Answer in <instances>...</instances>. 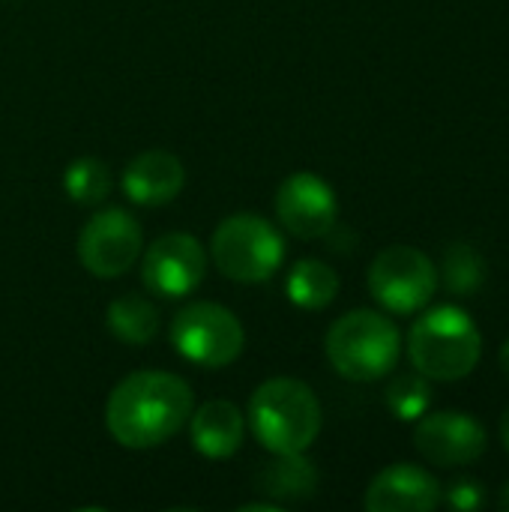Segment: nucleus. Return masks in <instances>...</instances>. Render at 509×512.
Segmentation results:
<instances>
[{
	"label": "nucleus",
	"instance_id": "f257e3e1",
	"mask_svg": "<svg viewBox=\"0 0 509 512\" xmlns=\"http://www.w3.org/2000/svg\"><path fill=\"white\" fill-rule=\"evenodd\" d=\"M195 399L180 375L144 369L126 375L108 396L105 426L120 447L150 450L171 441L192 417Z\"/></svg>",
	"mask_w": 509,
	"mask_h": 512
},
{
	"label": "nucleus",
	"instance_id": "f03ea898",
	"mask_svg": "<svg viewBox=\"0 0 509 512\" xmlns=\"http://www.w3.org/2000/svg\"><path fill=\"white\" fill-rule=\"evenodd\" d=\"M249 426L273 456L306 453L321 432V402L297 378H270L249 399Z\"/></svg>",
	"mask_w": 509,
	"mask_h": 512
},
{
	"label": "nucleus",
	"instance_id": "7ed1b4c3",
	"mask_svg": "<svg viewBox=\"0 0 509 512\" xmlns=\"http://www.w3.org/2000/svg\"><path fill=\"white\" fill-rule=\"evenodd\" d=\"M408 357L429 381H462L483 357V336L462 306H435L414 321Z\"/></svg>",
	"mask_w": 509,
	"mask_h": 512
},
{
	"label": "nucleus",
	"instance_id": "20e7f679",
	"mask_svg": "<svg viewBox=\"0 0 509 512\" xmlns=\"http://www.w3.org/2000/svg\"><path fill=\"white\" fill-rule=\"evenodd\" d=\"M324 351L342 378L369 384L396 369L402 354V333L387 315L354 309L330 327Z\"/></svg>",
	"mask_w": 509,
	"mask_h": 512
},
{
	"label": "nucleus",
	"instance_id": "39448f33",
	"mask_svg": "<svg viewBox=\"0 0 509 512\" xmlns=\"http://www.w3.org/2000/svg\"><path fill=\"white\" fill-rule=\"evenodd\" d=\"M210 258L222 276L255 285L267 282L285 261V240L282 234L255 213L228 216L210 240Z\"/></svg>",
	"mask_w": 509,
	"mask_h": 512
},
{
	"label": "nucleus",
	"instance_id": "423d86ee",
	"mask_svg": "<svg viewBox=\"0 0 509 512\" xmlns=\"http://www.w3.org/2000/svg\"><path fill=\"white\" fill-rule=\"evenodd\" d=\"M171 345L177 354L195 366L204 369H222L231 366L243 348H246V333L237 315L219 303H189L183 306L174 321H171Z\"/></svg>",
	"mask_w": 509,
	"mask_h": 512
},
{
	"label": "nucleus",
	"instance_id": "0eeeda50",
	"mask_svg": "<svg viewBox=\"0 0 509 512\" xmlns=\"http://www.w3.org/2000/svg\"><path fill=\"white\" fill-rule=\"evenodd\" d=\"M441 285V273L429 255L414 246H387L369 267L372 297L396 315H414L426 309Z\"/></svg>",
	"mask_w": 509,
	"mask_h": 512
},
{
	"label": "nucleus",
	"instance_id": "6e6552de",
	"mask_svg": "<svg viewBox=\"0 0 509 512\" xmlns=\"http://www.w3.org/2000/svg\"><path fill=\"white\" fill-rule=\"evenodd\" d=\"M141 246H144V234L138 219L120 207H108L90 216V222L81 228L78 258L90 276L117 279L138 261Z\"/></svg>",
	"mask_w": 509,
	"mask_h": 512
},
{
	"label": "nucleus",
	"instance_id": "1a4fd4ad",
	"mask_svg": "<svg viewBox=\"0 0 509 512\" xmlns=\"http://www.w3.org/2000/svg\"><path fill=\"white\" fill-rule=\"evenodd\" d=\"M414 447L426 462L438 468H462L486 453L489 435L486 426L471 414L438 411V414H423L417 420Z\"/></svg>",
	"mask_w": 509,
	"mask_h": 512
},
{
	"label": "nucleus",
	"instance_id": "9d476101",
	"mask_svg": "<svg viewBox=\"0 0 509 512\" xmlns=\"http://www.w3.org/2000/svg\"><path fill=\"white\" fill-rule=\"evenodd\" d=\"M207 273V252L192 234H165L150 243L141 261V279L156 297H186Z\"/></svg>",
	"mask_w": 509,
	"mask_h": 512
},
{
	"label": "nucleus",
	"instance_id": "9b49d317",
	"mask_svg": "<svg viewBox=\"0 0 509 512\" xmlns=\"http://www.w3.org/2000/svg\"><path fill=\"white\" fill-rule=\"evenodd\" d=\"M276 216L288 234L300 240H318L336 228L339 201L324 177L312 171H297L285 177L276 192Z\"/></svg>",
	"mask_w": 509,
	"mask_h": 512
},
{
	"label": "nucleus",
	"instance_id": "f8f14e48",
	"mask_svg": "<svg viewBox=\"0 0 509 512\" xmlns=\"http://www.w3.org/2000/svg\"><path fill=\"white\" fill-rule=\"evenodd\" d=\"M441 501V483L429 471L408 462L384 468L369 483L363 498L369 512H432L441 507Z\"/></svg>",
	"mask_w": 509,
	"mask_h": 512
},
{
	"label": "nucleus",
	"instance_id": "ddd939ff",
	"mask_svg": "<svg viewBox=\"0 0 509 512\" xmlns=\"http://www.w3.org/2000/svg\"><path fill=\"white\" fill-rule=\"evenodd\" d=\"M186 183L183 162L168 150H144L123 168V192L141 207L171 204Z\"/></svg>",
	"mask_w": 509,
	"mask_h": 512
},
{
	"label": "nucleus",
	"instance_id": "4468645a",
	"mask_svg": "<svg viewBox=\"0 0 509 512\" xmlns=\"http://www.w3.org/2000/svg\"><path fill=\"white\" fill-rule=\"evenodd\" d=\"M243 411L228 399H210L189 417L192 447L207 459H231L243 444Z\"/></svg>",
	"mask_w": 509,
	"mask_h": 512
},
{
	"label": "nucleus",
	"instance_id": "2eb2a0df",
	"mask_svg": "<svg viewBox=\"0 0 509 512\" xmlns=\"http://www.w3.org/2000/svg\"><path fill=\"white\" fill-rule=\"evenodd\" d=\"M255 483L267 498L297 504L318 492V468L303 453H276V459L258 471Z\"/></svg>",
	"mask_w": 509,
	"mask_h": 512
},
{
	"label": "nucleus",
	"instance_id": "dca6fc26",
	"mask_svg": "<svg viewBox=\"0 0 509 512\" xmlns=\"http://www.w3.org/2000/svg\"><path fill=\"white\" fill-rule=\"evenodd\" d=\"M285 291H288V300L294 306L318 312V309H327L336 300V294H339V273L330 264H324V261L303 258V261H297L288 270Z\"/></svg>",
	"mask_w": 509,
	"mask_h": 512
},
{
	"label": "nucleus",
	"instance_id": "f3484780",
	"mask_svg": "<svg viewBox=\"0 0 509 512\" xmlns=\"http://www.w3.org/2000/svg\"><path fill=\"white\" fill-rule=\"evenodd\" d=\"M108 330L126 345H147L159 333V312L141 294H123L108 306Z\"/></svg>",
	"mask_w": 509,
	"mask_h": 512
},
{
	"label": "nucleus",
	"instance_id": "a211bd4d",
	"mask_svg": "<svg viewBox=\"0 0 509 512\" xmlns=\"http://www.w3.org/2000/svg\"><path fill=\"white\" fill-rule=\"evenodd\" d=\"M384 402L390 408V414L402 423H417L423 414H429L432 408V387L429 378L420 372H405L399 378L390 381Z\"/></svg>",
	"mask_w": 509,
	"mask_h": 512
},
{
	"label": "nucleus",
	"instance_id": "6ab92c4d",
	"mask_svg": "<svg viewBox=\"0 0 509 512\" xmlns=\"http://www.w3.org/2000/svg\"><path fill=\"white\" fill-rule=\"evenodd\" d=\"M63 189L75 204H99L111 192V171L96 156H81L66 168Z\"/></svg>",
	"mask_w": 509,
	"mask_h": 512
},
{
	"label": "nucleus",
	"instance_id": "aec40b11",
	"mask_svg": "<svg viewBox=\"0 0 509 512\" xmlns=\"http://www.w3.org/2000/svg\"><path fill=\"white\" fill-rule=\"evenodd\" d=\"M438 273L444 276V285L456 297H465V294H474L483 285V279H486V261H483V255L474 246L453 243L444 252V264H441Z\"/></svg>",
	"mask_w": 509,
	"mask_h": 512
},
{
	"label": "nucleus",
	"instance_id": "412c9836",
	"mask_svg": "<svg viewBox=\"0 0 509 512\" xmlns=\"http://www.w3.org/2000/svg\"><path fill=\"white\" fill-rule=\"evenodd\" d=\"M447 507L462 512H477L486 507V486L480 480H456L447 492H444V501Z\"/></svg>",
	"mask_w": 509,
	"mask_h": 512
},
{
	"label": "nucleus",
	"instance_id": "4be33fe9",
	"mask_svg": "<svg viewBox=\"0 0 509 512\" xmlns=\"http://www.w3.org/2000/svg\"><path fill=\"white\" fill-rule=\"evenodd\" d=\"M501 441H504V447H507L509 453V408L504 411V417H501Z\"/></svg>",
	"mask_w": 509,
	"mask_h": 512
},
{
	"label": "nucleus",
	"instance_id": "5701e85b",
	"mask_svg": "<svg viewBox=\"0 0 509 512\" xmlns=\"http://www.w3.org/2000/svg\"><path fill=\"white\" fill-rule=\"evenodd\" d=\"M498 360H501V369H504V375L509 378V339L504 342V345H501V357H498Z\"/></svg>",
	"mask_w": 509,
	"mask_h": 512
},
{
	"label": "nucleus",
	"instance_id": "b1692460",
	"mask_svg": "<svg viewBox=\"0 0 509 512\" xmlns=\"http://www.w3.org/2000/svg\"><path fill=\"white\" fill-rule=\"evenodd\" d=\"M498 507L504 512H509V483L501 489V498H498Z\"/></svg>",
	"mask_w": 509,
	"mask_h": 512
}]
</instances>
